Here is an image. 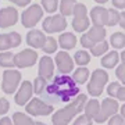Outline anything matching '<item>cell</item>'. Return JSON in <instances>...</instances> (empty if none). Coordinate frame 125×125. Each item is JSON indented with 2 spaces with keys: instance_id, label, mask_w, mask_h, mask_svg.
I'll return each instance as SVG.
<instances>
[{
  "instance_id": "ffe728a7",
  "label": "cell",
  "mask_w": 125,
  "mask_h": 125,
  "mask_svg": "<svg viewBox=\"0 0 125 125\" xmlns=\"http://www.w3.org/2000/svg\"><path fill=\"white\" fill-rule=\"evenodd\" d=\"M83 110H85L86 115L89 117L90 120H93L94 117L97 115V113L100 111V103H99L96 99H92V100H89V102H86Z\"/></svg>"
},
{
  "instance_id": "7dc6e473",
  "label": "cell",
  "mask_w": 125,
  "mask_h": 125,
  "mask_svg": "<svg viewBox=\"0 0 125 125\" xmlns=\"http://www.w3.org/2000/svg\"><path fill=\"white\" fill-rule=\"evenodd\" d=\"M96 3H99V4H104V3H107L108 0H94Z\"/></svg>"
},
{
  "instance_id": "74e56055",
  "label": "cell",
  "mask_w": 125,
  "mask_h": 125,
  "mask_svg": "<svg viewBox=\"0 0 125 125\" xmlns=\"http://www.w3.org/2000/svg\"><path fill=\"white\" fill-rule=\"evenodd\" d=\"M81 45L83 46V47H88V49H90V47L94 45V42L89 38V35H88V33H85V35L81 36Z\"/></svg>"
},
{
  "instance_id": "d4e9b609",
  "label": "cell",
  "mask_w": 125,
  "mask_h": 125,
  "mask_svg": "<svg viewBox=\"0 0 125 125\" xmlns=\"http://www.w3.org/2000/svg\"><path fill=\"white\" fill-rule=\"evenodd\" d=\"M0 65L1 67H6V68H11L14 67V54L10 53V52H3L0 53Z\"/></svg>"
},
{
  "instance_id": "c3c4849f",
  "label": "cell",
  "mask_w": 125,
  "mask_h": 125,
  "mask_svg": "<svg viewBox=\"0 0 125 125\" xmlns=\"http://www.w3.org/2000/svg\"><path fill=\"white\" fill-rule=\"evenodd\" d=\"M120 57H121V60H122V62L125 64V50L122 52V53H121V56H120Z\"/></svg>"
},
{
  "instance_id": "8992f818",
  "label": "cell",
  "mask_w": 125,
  "mask_h": 125,
  "mask_svg": "<svg viewBox=\"0 0 125 125\" xmlns=\"http://www.w3.org/2000/svg\"><path fill=\"white\" fill-rule=\"evenodd\" d=\"M76 114H78V111H76L74 103L71 102L68 106H65L64 108L58 110L56 114H53L52 121H53L54 125H65V124H68V122H71Z\"/></svg>"
},
{
  "instance_id": "7a4b0ae2",
  "label": "cell",
  "mask_w": 125,
  "mask_h": 125,
  "mask_svg": "<svg viewBox=\"0 0 125 125\" xmlns=\"http://www.w3.org/2000/svg\"><path fill=\"white\" fill-rule=\"evenodd\" d=\"M108 81V74L104 70H94L92 72V79L88 85V92L92 96H100Z\"/></svg>"
},
{
  "instance_id": "bcb514c9",
  "label": "cell",
  "mask_w": 125,
  "mask_h": 125,
  "mask_svg": "<svg viewBox=\"0 0 125 125\" xmlns=\"http://www.w3.org/2000/svg\"><path fill=\"white\" fill-rule=\"evenodd\" d=\"M121 115H122V117L125 118V104L122 106V107H121Z\"/></svg>"
},
{
  "instance_id": "d6986e66",
  "label": "cell",
  "mask_w": 125,
  "mask_h": 125,
  "mask_svg": "<svg viewBox=\"0 0 125 125\" xmlns=\"http://www.w3.org/2000/svg\"><path fill=\"white\" fill-rule=\"evenodd\" d=\"M120 61V54L117 52H110L102 58V65L104 68H114Z\"/></svg>"
},
{
  "instance_id": "f1b7e54d",
  "label": "cell",
  "mask_w": 125,
  "mask_h": 125,
  "mask_svg": "<svg viewBox=\"0 0 125 125\" xmlns=\"http://www.w3.org/2000/svg\"><path fill=\"white\" fill-rule=\"evenodd\" d=\"M14 120V124L17 125H25V124H33V120H32L31 117L25 115L24 113H15L13 117Z\"/></svg>"
},
{
  "instance_id": "7bdbcfd3",
  "label": "cell",
  "mask_w": 125,
  "mask_h": 125,
  "mask_svg": "<svg viewBox=\"0 0 125 125\" xmlns=\"http://www.w3.org/2000/svg\"><path fill=\"white\" fill-rule=\"evenodd\" d=\"M10 1L15 3L17 6H21V7H25L28 3H31V0H10Z\"/></svg>"
},
{
  "instance_id": "d6a6232c",
  "label": "cell",
  "mask_w": 125,
  "mask_h": 125,
  "mask_svg": "<svg viewBox=\"0 0 125 125\" xmlns=\"http://www.w3.org/2000/svg\"><path fill=\"white\" fill-rule=\"evenodd\" d=\"M118 22H120V13H118L115 9H110V10H108V21H107V25L114 27V25H117Z\"/></svg>"
},
{
  "instance_id": "e575fe53",
  "label": "cell",
  "mask_w": 125,
  "mask_h": 125,
  "mask_svg": "<svg viewBox=\"0 0 125 125\" xmlns=\"http://www.w3.org/2000/svg\"><path fill=\"white\" fill-rule=\"evenodd\" d=\"M121 85L118 83V82H113V83H110L107 88V93L111 96V97H117V93H118V90H120Z\"/></svg>"
},
{
  "instance_id": "603a6c76",
  "label": "cell",
  "mask_w": 125,
  "mask_h": 125,
  "mask_svg": "<svg viewBox=\"0 0 125 125\" xmlns=\"http://www.w3.org/2000/svg\"><path fill=\"white\" fill-rule=\"evenodd\" d=\"M110 43H111V46L115 47V49H122V47H125V35L122 32H115V33H113L111 38H110Z\"/></svg>"
},
{
  "instance_id": "4316f807",
  "label": "cell",
  "mask_w": 125,
  "mask_h": 125,
  "mask_svg": "<svg viewBox=\"0 0 125 125\" xmlns=\"http://www.w3.org/2000/svg\"><path fill=\"white\" fill-rule=\"evenodd\" d=\"M74 61L78 64V65H86V64H89L90 61V54L85 50H78L74 56Z\"/></svg>"
},
{
  "instance_id": "e0dca14e",
  "label": "cell",
  "mask_w": 125,
  "mask_h": 125,
  "mask_svg": "<svg viewBox=\"0 0 125 125\" xmlns=\"http://www.w3.org/2000/svg\"><path fill=\"white\" fill-rule=\"evenodd\" d=\"M58 43L61 46L62 49L65 50H71L75 47L76 45V38L74 33H70V32H65V33H62L60 38H58Z\"/></svg>"
},
{
  "instance_id": "83f0119b",
  "label": "cell",
  "mask_w": 125,
  "mask_h": 125,
  "mask_svg": "<svg viewBox=\"0 0 125 125\" xmlns=\"http://www.w3.org/2000/svg\"><path fill=\"white\" fill-rule=\"evenodd\" d=\"M43 52H45L46 54H52L54 53L56 50H57V42H56V39H53L52 36H49V38H46L45 40V45H43Z\"/></svg>"
},
{
  "instance_id": "836d02e7",
  "label": "cell",
  "mask_w": 125,
  "mask_h": 125,
  "mask_svg": "<svg viewBox=\"0 0 125 125\" xmlns=\"http://www.w3.org/2000/svg\"><path fill=\"white\" fill-rule=\"evenodd\" d=\"M74 17H81V15H86L88 14V10H86L85 4H81V3H76L75 7H74Z\"/></svg>"
},
{
  "instance_id": "cb8c5ba5",
  "label": "cell",
  "mask_w": 125,
  "mask_h": 125,
  "mask_svg": "<svg viewBox=\"0 0 125 125\" xmlns=\"http://www.w3.org/2000/svg\"><path fill=\"white\" fill-rule=\"evenodd\" d=\"M108 50V43L106 40H102V42H96L92 47H90V52L93 56L99 57V56H103V54L106 53Z\"/></svg>"
},
{
  "instance_id": "f546056e",
  "label": "cell",
  "mask_w": 125,
  "mask_h": 125,
  "mask_svg": "<svg viewBox=\"0 0 125 125\" xmlns=\"http://www.w3.org/2000/svg\"><path fill=\"white\" fill-rule=\"evenodd\" d=\"M86 102H88L86 94H79V93L76 94L75 99L72 100V103H74V106H75V108H76V111H78V113H81L83 108H85Z\"/></svg>"
},
{
  "instance_id": "1f68e13d",
  "label": "cell",
  "mask_w": 125,
  "mask_h": 125,
  "mask_svg": "<svg viewBox=\"0 0 125 125\" xmlns=\"http://www.w3.org/2000/svg\"><path fill=\"white\" fill-rule=\"evenodd\" d=\"M42 7L47 13H54L58 7V0H42Z\"/></svg>"
},
{
  "instance_id": "9a60e30c",
  "label": "cell",
  "mask_w": 125,
  "mask_h": 125,
  "mask_svg": "<svg viewBox=\"0 0 125 125\" xmlns=\"http://www.w3.org/2000/svg\"><path fill=\"white\" fill-rule=\"evenodd\" d=\"M53 74H54L53 60L50 57H47V56L42 57L39 61V75L49 81L50 78H53Z\"/></svg>"
},
{
  "instance_id": "2e32d148",
  "label": "cell",
  "mask_w": 125,
  "mask_h": 125,
  "mask_svg": "<svg viewBox=\"0 0 125 125\" xmlns=\"http://www.w3.org/2000/svg\"><path fill=\"white\" fill-rule=\"evenodd\" d=\"M45 40H46V36L43 35L42 31H38V29H32V31L28 32V35H27V43L31 47H35V49L43 47Z\"/></svg>"
},
{
  "instance_id": "5b68a950",
  "label": "cell",
  "mask_w": 125,
  "mask_h": 125,
  "mask_svg": "<svg viewBox=\"0 0 125 125\" xmlns=\"http://www.w3.org/2000/svg\"><path fill=\"white\" fill-rule=\"evenodd\" d=\"M20 81H21V72L17 70H6L3 74V92L6 93H14L17 90L18 85H20Z\"/></svg>"
},
{
  "instance_id": "5bb4252c",
  "label": "cell",
  "mask_w": 125,
  "mask_h": 125,
  "mask_svg": "<svg viewBox=\"0 0 125 125\" xmlns=\"http://www.w3.org/2000/svg\"><path fill=\"white\" fill-rule=\"evenodd\" d=\"M90 18H92V22L93 25H107L108 21V10H106L102 6H97V7H93L92 11H90Z\"/></svg>"
},
{
  "instance_id": "60d3db41",
  "label": "cell",
  "mask_w": 125,
  "mask_h": 125,
  "mask_svg": "<svg viewBox=\"0 0 125 125\" xmlns=\"http://www.w3.org/2000/svg\"><path fill=\"white\" fill-rule=\"evenodd\" d=\"M117 99L121 102H125V86H121L118 93H117Z\"/></svg>"
},
{
  "instance_id": "f6af8a7d",
  "label": "cell",
  "mask_w": 125,
  "mask_h": 125,
  "mask_svg": "<svg viewBox=\"0 0 125 125\" xmlns=\"http://www.w3.org/2000/svg\"><path fill=\"white\" fill-rule=\"evenodd\" d=\"M0 124H1V125H11V120L7 118V117H4V118H1V120H0Z\"/></svg>"
},
{
  "instance_id": "f35d334b",
  "label": "cell",
  "mask_w": 125,
  "mask_h": 125,
  "mask_svg": "<svg viewBox=\"0 0 125 125\" xmlns=\"http://www.w3.org/2000/svg\"><path fill=\"white\" fill-rule=\"evenodd\" d=\"M90 122H92V120H90L86 114H82L81 117H78V118L74 121V124L75 125H89Z\"/></svg>"
},
{
  "instance_id": "484cf974",
  "label": "cell",
  "mask_w": 125,
  "mask_h": 125,
  "mask_svg": "<svg viewBox=\"0 0 125 125\" xmlns=\"http://www.w3.org/2000/svg\"><path fill=\"white\" fill-rule=\"evenodd\" d=\"M76 1L75 0H61L60 3V11L62 15H71L74 13V7H75Z\"/></svg>"
},
{
  "instance_id": "ac0fdd59",
  "label": "cell",
  "mask_w": 125,
  "mask_h": 125,
  "mask_svg": "<svg viewBox=\"0 0 125 125\" xmlns=\"http://www.w3.org/2000/svg\"><path fill=\"white\" fill-rule=\"evenodd\" d=\"M88 35H89V38L93 40L94 43L96 42H102V40H104V36H106V29L102 25H93L89 29Z\"/></svg>"
},
{
  "instance_id": "277c9868",
  "label": "cell",
  "mask_w": 125,
  "mask_h": 125,
  "mask_svg": "<svg viewBox=\"0 0 125 125\" xmlns=\"http://www.w3.org/2000/svg\"><path fill=\"white\" fill-rule=\"evenodd\" d=\"M42 17H43V10H42V7L39 4H32L22 13L21 21H22V25L25 28H32L38 24V21H40Z\"/></svg>"
},
{
  "instance_id": "52a82bcc",
  "label": "cell",
  "mask_w": 125,
  "mask_h": 125,
  "mask_svg": "<svg viewBox=\"0 0 125 125\" xmlns=\"http://www.w3.org/2000/svg\"><path fill=\"white\" fill-rule=\"evenodd\" d=\"M25 110H27L28 114L36 117V115H47V114H52L54 107H53V104H47L43 100H40V99H32L31 102L27 104Z\"/></svg>"
},
{
  "instance_id": "6da1fadb",
  "label": "cell",
  "mask_w": 125,
  "mask_h": 125,
  "mask_svg": "<svg viewBox=\"0 0 125 125\" xmlns=\"http://www.w3.org/2000/svg\"><path fill=\"white\" fill-rule=\"evenodd\" d=\"M78 93H79V85L74 81V78H70L67 74H61L54 76L50 85H46L40 96L50 103H68L72 102Z\"/></svg>"
},
{
  "instance_id": "ba28073f",
  "label": "cell",
  "mask_w": 125,
  "mask_h": 125,
  "mask_svg": "<svg viewBox=\"0 0 125 125\" xmlns=\"http://www.w3.org/2000/svg\"><path fill=\"white\" fill-rule=\"evenodd\" d=\"M43 31L47 33H54V32H61L67 27V21H65V15L57 14L53 17H47L43 21Z\"/></svg>"
},
{
  "instance_id": "4dcf8cb0",
  "label": "cell",
  "mask_w": 125,
  "mask_h": 125,
  "mask_svg": "<svg viewBox=\"0 0 125 125\" xmlns=\"http://www.w3.org/2000/svg\"><path fill=\"white\" fill-rule=\"evenodd\" d=\"M46 85H47V79H45L43 76H38L35 79V82H33V92H35L36 94H40L43 90H45Z\"/></svg>"
},
{
  "instance_id": "3957f363",
  "label": "cell",
  "mask_w": 125,
  "mask_h": 125,
  "mask_svg": "<svg viewBox=\"0 0 125 125\" xmlns=\"http://www.w3.org/2000/svg\"><path fill=\"white\" fill-rule=\"evenodd\" d=\"M118 108H120L118 107V103H117L114 99H111V97L104 99L102 102V104H100V111L97 113V115L94 117L93 120L96 121V122H99V124H102L104 121H107L111 115L117 114Z\"/></svg>"
},
{
  "instance_id": "30bf717a",
  "label": "cell",
  "mask_w": 125,
  "mask_h": 125,
  "mask_svg": "<svg viewBox=\"0 0 125 125\" xmlns=\"http://www.w3.org/2000/svg\"><path fill=\"white\" fill-rule=\"evenodd\" d=\"M56 64L60 74H70L74 70V60L67 52H58L56 56Z\"/></svg>"
},
{
  "instance_id": "7402d4cb",
  "label": "cell",
  "mask_w": 125,
  "mask_h": 125,
  "mask_svg": "<svg viewBox=\"0 0 125 125\" xmlns=\"http://www.w3.org/2000/svg\"><path fill=\"white\" fill-rule=\"evenodd\" d=\"M72 27L76 32H83L89 28V20L88 15H81V17H74L72 21Z\"/></svg>"
},
{
  "instance_id": "ee69618b",
  "label": "cell",
  "mask_w": 125,
  "mask_h": 125,
  "mask_svg": "<svg viewBox=\"0 0 125 125\" xmlns=\"http://www.w3.org/2000/svg\"><path fill=\"white\" fill-rule=\"evenodd\" d=\"M120 27L124 28L125 29V11H122V13H120Z\"/></svg>"
},
{
  "instance_id": "44dd1931",
  "label": "cell",
  "mask_w": 125,
  "mask_h": 125,
  "mask_svg": "<svg viewBox=\"0 0 125 125\" xmlns=\"http://www.w3.org/2000/svg\"><path fill=\"white\" fill-rule=\"evenodd\" d=\"M72 78H74V81H75L78 85H83L86 81H88V78H89V70L85 68L83 65H79V68L75 70Z\"/></svg>"
},
{
  "instance_id": "8fae6325",
  "label": "cell",
  "mask_w": 125,
  "mask_h": 125,
  "mask_svg": "<svg viewBox=\"0 0 125 125\" xmlns=\"http://www.w3.org/2000/svg\"><path fill=\"white\" fill-rule=\"evenodd\" d=\"M18 21V13L14 7H4L0 10V28L11 27Z\"/></svg>"
},
{
  "instance_id": "d590c367",
  "label": "cell",
  "mask_w": 125,
  "mask_h": 125,
  "mask_svg": "<svg viewBox=\"0 0 125 125\" xmlns=\"http://www.w3.org/2000/svg\"><path fill=\"white\" fill-rule=\"evenodd\" d=\"M115 75H117V78L122 82L125 85V64L122 62L121 65H118L117 67V70H115Z\"/></svg>"
},
{
  "instance_id": "9c48e42d",
  "label": "cell",
  "mask_w": 125,
  "mask_h": 125,
  "mask_svg": "<svg viewBox=\"0 0 125 125\" xmlns=\"http://www.w3.org/2000/svg\"><path fill=\"white\" fill-rule=\"evenodd\" d=\"M36 60H38V53L32 49H25L14 56V64L18 68L32 67L36 62Z\"/></svg>"
},
{
  "instance_id": "ab89813d",
  "label": "cell",
  "mask_w": 125,
  "mask_h": 125,
  "mask_svg": "<svg viewBox=\"0 0 125 125\" xmlns=\"http://www.w3.org/2000/svg\"><path fill=\"white\" fill-rule=\"evenodd\" d=\"M9 108H10L9 102H7L6 99H0V115L6 114V113L9 111Z\"/></svg>"
},
{
  "instance_id": "b9f144b4",
  "label": "cell",
  "mask_w": 125,
  "mask_h": 125,
  "mask_svg": "<svg viewBox=\"0 0 125 125\" xmlns=\"http://www.w3.org/2000/svg\"><path fill=\"white\" fill-rule=\"evenodd\" d=\"M113 6L115 9H125V0H113Z\"/></svg>"
},
{
  "instance_id": "8d00e7d4",
  "label": "cell",
  "mask_w": 125,
  "mask_h": 125,
  "mask_svg": "<svg viewBox=\"0 0 125 125\" xmlns=\"http://www.w3.org/2000/svg\"><path fill=\"white\" fill-rule=\"evenodd\" d=\"M124 117L121 115H118V114H114V115H111L110 117V120H108V124L110 125H122L124 124Z\"/></svg>"
},
{
  "instance_id": "4fadbf2b",
  "label": "cell",
  "mask_w": 125,
  "mask_h": 125,
  "mask_svg": "<svg viewBox=\"0 0 125 125\" xmlns=\"http://www.w3.org/2000/svg\"><path fill=\"white\" fill-rule=\"evenodd\" d=\"M21 45V36L17 32H10L6 35H0V52L9 50L11 47H17Z\"/></svg>"
},
{
  "instance_id": "7c38bea8",
  "label": "cell",
  "mask_w": 125,
  "mask_h": 125,
  "mask_svg": "<svg viewBox=\"0 0 125 125\" xmlns=\"http://www.w3.org/2000/svg\"><path fill=\"white\" fill-rule=\"evenodd\" d=\"M32 93H33V86L29 81H24L18 92L15 93V103L18 106H25V103L31 99Z\"/></svg>"
}]
</instances>
